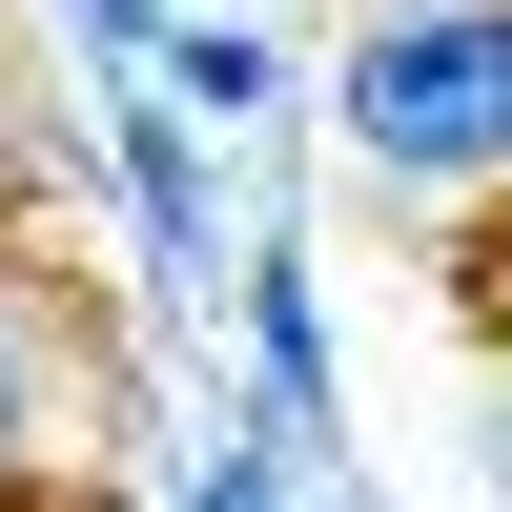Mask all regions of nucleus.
<instances>
[{
  "instance_id": "7ed1b4c3",
  "label": "nucleus",
  "mask_w": 512,
  "mask_h": 512,
  "mask_svg": "<svg viewBox=\"0 0 512 512\" xmlns=\"http://www.w3.org/2000/svg\"><path fill=\"white\" fill-rule=\"evenodd\" d=\"M123 205H144L164 267H205V144H185V103H164V82L123 103Z\"/></svg>"
},
{
  "instance_id": "20e7f679",
  "label": "nucleus",
  "mask_w": 512,
  "mask_h": 512,
  "mask_svg": "<svg viewBox=\"0 0 512 512\" xmlns=\"http://www.w3.org/2000/svg\"><path fill=\"white\" fill-rule=\"evenodd\" d=\"M144 62H164V103H185V123H205V103H226V123L267 103V41H246V21H185V0L144 21Z\"/></svg>"
},
{
  "instance_id": "39448f33",
  "label": "nucleus",
  "mask_w": 512,
  "mask_h": 512,
  "mask_svg": "<svg viewBox=\"0 0 512 512\" xmlns=\"http://www.w3.org/2000/svg\"><path fill=\"white\" fill-rule=\"evenodd\" d=\"M185 512H287V451H267V431H246V451H205V492H185Z\"/></svg>"
},
{
  "instance_id": "f257e3e1",
  "label": "nucleus",
  "mask_w": 512,
  "mask_h": 512,
  "mask_svg": "<svg viewBox=\"0 0 512 512\" xmlns=\"http://www.w3.org/2000/svg\"><path fill=\"white\" fill-rule=\"evenodd\" d=\"M349 144L390 164V185H492L512 164V21L492 0H410V21H369L349 41Z\"/></svg>"
},
{
  "instance_id": "f03ea898",
  "label": "nucleus",
  "mask_w": 512,
  "mask_h": 512,
  "mask_svg": "<svg viewBox=\"0 0 512 512\" xmlns=\"http://www.w3.org/2000/svg\"><path fill=\"white\" fill-rule=\"evenodd\" d=\"M246 328H267V451H308V431H328V308H308L287 246L246 267Z\"/></svg>"
},
{
  "instance_id": "423d86ee",
  "label": "nucleus",
  "mask_w": 512,
  "mask_h": 512,
  "mask_svg": "<svg viewBox=\"0 0 512 512\" xmlns=\"http://www.w3.org/2000/svg\"><path fill=\"white\" fill-rule=\"evenodd\" d=\"M0 512H21V328H0Z\"/></svg>"
},
{
  "instance_id": "0eeeda50",
  "label": "nucleus",
  "mask_w": 512,
  "mask_h": 512,
  "mask_svg": "<svg viewBox=\"0 0 512 512\" xmlns=\"http://www.w3.org/2000/svg\"><path fill=\"white\" fill-rule=\"evenodd\" d=\"M144 21H164V0H103V41H144Z\"/></svg>"
}]
</instances>
